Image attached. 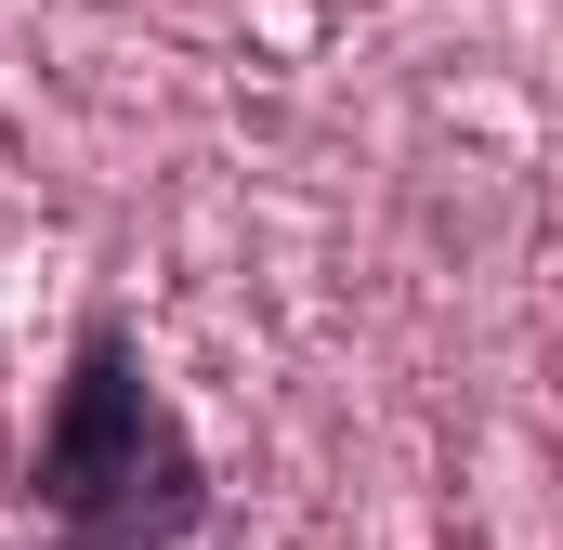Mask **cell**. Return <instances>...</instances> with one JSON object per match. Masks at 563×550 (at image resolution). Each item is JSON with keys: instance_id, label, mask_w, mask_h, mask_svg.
Instances as JSON below:
<instances>
[{"instance_id": "cell-1", "label": "cell", "mask_w": 563, "mask_h": 550, "mask_svg": "<svg viewBox=\"0 0 563 550\" xmlns=\"http://www.w3.org/2000/svg\"><path fill=\"white\" fill-rule=\"evenodd\" d=\"M26 498L53 512V550H184L210 525V459L184 407L157 394L132 315H79L66 341V381L40 419V459H26Z\"/></svg>"}]
</instances>
